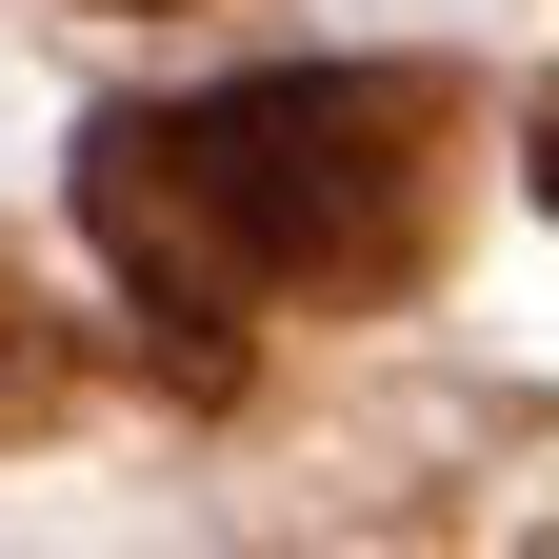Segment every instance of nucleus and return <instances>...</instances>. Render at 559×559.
<instances>
[{
	"label": "nucleus",
	"mask_w": 559,
	"mask_h": 559,
	"mask_svg": "<svg viewBox=\"0 0 559 559\" xmlns=\"http://www.w3.org/2000/svg\"><path fill=\"white\" fill-rule=\"evenodd\" d=\"M460 221V81L440 60H280L221 100H140L81 140V240L180 400H240V320L400 300Z\"/></svg>",
	"instance_id": "obj_1"
},
{
	"label": "nucleus",
	"mask_w": 559,
	"mask_h": 559,
	"mask_svg": "<svg viewBox=\"0 0 559 559\" xmlns=\"http://www.w3.org/2000/svg\"><path fill=\"white\" fill-rule=\"evenodd\" d=\"M60 400H81V360L40 340V300H21V260H0V440H40Z\"/></svg>",
	"instance_id": "obj_2"
},
{
	"label": "nucleus",
	"mask_w": 559,
	"mask_h": 559,
	"mask_svg": "<svg viewBox=\"0 0 559 559\" xmlns=\"http://www.w3.org/2000/svg\"><path fill=\"white\" fill-rule=\"evenodd\" d=\"M520 160H539V221H559V100H539V140H520Z\"/></svg>",
	"instance_id": "obj_3"
},
{
	"label": "nucleus",
	"mask_w": 559,
	"mask_h": 559,
	"mask_svg": "<svg viewBox=\"0 0 559 559\" xmlns=\"http://www.w3.org/2000/svg\"><path fill=\"white\" fill-rule=\"evenodd\" d=\"M539 559H559V539H539Z\"/></svg>",
	"instance_id": "obj_4"
}]
</instances>
